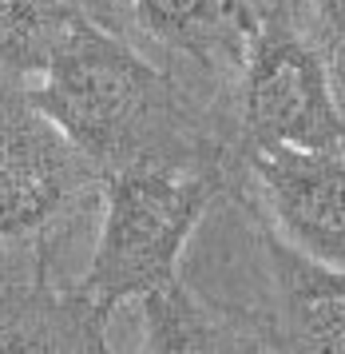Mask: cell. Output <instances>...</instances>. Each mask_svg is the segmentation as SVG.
<instances>
[{
  "label": "cell",
  "instance_id": "3957f363",
  "mask_svg": "<svg viewBox=\"0 0 345 354\" xmlns=\"http://www.w3.org/2000/svg\"><path fill=\"white\" fill-rule=\"evenodd\" d=\"M302 4L274 0L238 72V156L254 147L345 151V115L326 52L302 32Z\"/></svg>",
  "mask_w": 345,
  "mask_h": 354
},
{
  "label": "cell",
  "instance_id": "5b68a950",
  "mask_svg": "<svg viewBox=\"0 0 345 354\" xmlns=\"http://www.w3.org/2000/svg\"><path fill=\"white\" fill-rule=\"evenodd\" d=\"M250 167L270 215L286 239L345 267V156L306 147H254L238 156Z\"/></svg>",
  "mask_w": 345,
  "mask_h": 354
},
{
  "label": "cell",
  "instance_id": "277c9868",
  "mask_svg": "<svg viewBox=\"0 0 345 354\" xmlns=\"http://www.w3.org/2000/svg\"><path fill=\"white\" fill-rule=\"evenodd\" d=\"M103 171L32 100V80L0 72V247L44 243Z\"/></svg>",
  "mask_w": 345,
  "mask_h": 354
},
{
  "label": "cell",
  "instance_id": "5bb4252c",
  "mask_svg": "<svg viewBox=\"0 0 345 354\" xmlns=\"http://www.w3.org/2000/svg\"><path fill=\"white\" fill-rule=\"evenodd\" d=\"M108 354H111V346H108Z\"/></svg>",
  "mask_w": 345,
  "mask_h": 354
},
{
  "label": "cell",
  "instance_id": "ba28073f",
  "mask_svg": "<svg viewBox=\"0 0 345 354\" xmlns=\"http://www.w3.org/2000/svg\"><path fill=\"white\" fill-rule=\"evenodd\" d=\"M108 310L79 287H52L44 267L0 283V354H108Z\"/></svg>",
  "mask_w": 345,
  "mask_h": 354
},
{
  "label": "cell",
  "instance_id": "6da1fadb",
  "mask_svg": "<svg viewBox=\"0 0 345 354\" xmlns=\"http://www.w3.org/2000/svg\"><path fill=\"white\" fill-rule=\"evenodd\" d=\"M32 100L103 179L139 163L235 171L230 147L238 140L222 136L219 108L147 60L135 40L92 20L68 32L52 64L32 80Z\"/></svg>",
  "mask_w": 345,
  "mask_h": 354
},
{
  "label": "cell",
  "instance_id": "4fadbf2b",
  "mask_svg": "<svg viewBox=\"0 0 345 354\" xmlns=\"http://www.w3.org/2000/svg\"><path fill=\"white\" fill-rule=\"evenodd\" d=\"M290 4H302V0H290Z\"/></svg>",
  "mask_w": 345,
  "mask_h": 354
},
{
  "label": "cell",
  "instance_id": "30bf717a",
  "mask_svg": "<svg viewBox=\"0 0 345 354\" xmlns=\"http://www.w3.org/2000/svg\"><path fill=\"white\" fill-rule=\"evenodd\" d=\"M79 20L63 0H0V72L36 80Z\"/></svg>",
  "mask_w": 345,
  "mask_h": 354
},
{
  "label": "cell",
  "instance_id": "9c48e42d",
  "mask_svg": "<svg viewBox=\"0 0 345 354\" xmlns=\"http://www.w3.org/2000/svg\"><path fill=\"white\" fill-rule=\"evenodd\" d=\"M270 0H135L147 40L179 52L203 76H235Z\"/></svg>",
  "mask_w": 345,
  "mask_h": 354
},
{
  "label": "cell",
  "instance_id": "7a4b0ae2",
  "mask_svg": "<svg viewBox=\"0 0 345 354\" xmlns=\"http://www.w3.org/2000/svg\"><path fill=\"white\" fill-rule=\"evenodd\" d=\"M230 187V171L139 163L103 179V227L76 287L99 310L147 299L175 283L179 255L206 207Z\"/></svg>",
  "mask_w": 345,
  "mask_h": 354
},
{
  "label": "cell",
  "instance_id": "7c38bea8",
  "mask_svg": "<svg viewBox=\"0 0 345 354\" xmlns=\"http://www.w3.org/2000/svg\"><path fill=\"white\" fill-rule=\"evenodd\" d=\"M314 12L322 32L333 40V48L345 52V0H314Z\"/></svg>",
  "mask_w": 345,
  "mask_h": 354
},
{
  "label": "cell",
  "instance_id": "8fae6325",
  "mask_svg": "<svg viewBox=\"0 0 345 354\" xmlns=\"http://www.w3.org/2000/svg\"><path fill=\"white\" fill-rule=\"evenodd\" d=\"M72 12H79L83 20H92L99 28H108L115 36H127V40H143V28H139V8L135 0H63Z\"/></svg>",
  "mask_w": 345,
  "mask_h": 354
},
{
  "label": "cell",
  "instance_id": "52a82bcc",
  "mask_svg": "<svg viewBox=\"0 0 345 354\" xmlns=\"http://www.w3.org/2000/svg\"><path fill=\"white\" fill-rule=\"evenodd\" d=\"M139 303L147 354H282L274 319L242 306L206 303L179 279Z\"/></svg>",
  "mask_w": 345,
  "mask_h": 354
},
{
  "label": "cell",
  "instance_id": "8992f818",
  "mask_svg": "<svg viewBox=\"0 0 345 354\" xmlns=\"http://www.w3.org/2000/svg\"><path fill=\"white\" fill-rule=\"evenodd\" d=\"M278 295V342L282 354H345V267L278 239L262 235Z\"/></svg>",
  "mask_w": 345,
  "mask_h": 354
}]
</instances>
